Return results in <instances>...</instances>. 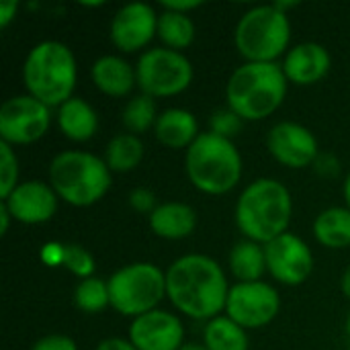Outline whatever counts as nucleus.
Listing matches in <instances>:
<instances>
[{"label":"nucleus","mask_w":350,"mask_h":350,"mask_svg":"<svg viewBox=\"0 0 350 350\" xmlns=\"http://www.w3.org/2000/svg\"><path fill=\"white\" fill-rule=\"evenodd\" d=\"M330 53L322 43L306 41L287 51L283 72L289 82L297 86H310L320 82L330 72Z\"/></svg>","instance_id":"f3484780"},{"label":"nucleus","mask_w":350,"mask_h":350,"mask_svg":"<svg viewBox=\"0 0 350 350\" xmlns=\"http://www.w3.org/2000/svg\"><path fill=\"white\" fill-rule=\"evenodd\" d=\"M49 185L74 207H90L111 189V168L90 152L68 150L49 164Z\"/></svg>","instance_id":"423d86ee"},{"label":"nucleus","mask_w":350,"mask_h":350,"mask_svg":"<svg viewBox=\"0 0 350 350\" xmlns=\"http://www.w3.org/2000/svg\"><path fill=\"white\" fill-rule=\"evenodd\" d=\"M135 76L142 94L152 98H166L176 96L191 86L193 66L180 51L154 47L139 55L135 64Z\"/></svg>","instance_id":"1a4fd4ad"},{"label":"nucleus","mask_w":350,"mask_h":350,"mask_svg":"<svg viewBox=\"0 0 350 350\" xmlns=\"http://www.w3.org/2000/svg\"><path fill=\"white\" fill-rule=\"evenodd\" d=\"M49 125V107L31 94H16L0 107V142L10 146H27L41 139Z\"/></svg>","instance_id":"9d476101"},{"label":"nucleus","mask_w":350,"mask_h":350,"mask_svg":"<svg viewBox=\"0 0 350 350\" xmlns=\"http://www.w3.org/2000/svg\"><path fill=\"white\" fill-rule=\"evenodd\" d=\"M242 123H244V119L238 117L232 109H219L209 119V131L219 137L232 139L242 131Z\"/></svg>","instance_id":"7c9ffc66"},{"label":"nucleus","mask_w":350,"mask_h":350,"mask_svg":"<svg viewBox=\"0 0 350 350\" xmlns=\"http://www.w3.org/2000/svg\"><path fill=\"white\" fill-rule=\"evenodd\" d=\"M267 148L279 164L295 170L316 164L320 156L316 135L295 121L277 123L267 135Z\"/></svg>","instance_id":"ddd939ff"},{"label":"nucleus","mask_w":350,"mask_h":350,"mask_svg":"<svg viewBox=\"0 0 350 350\" xmlns=\"http://www.w3.org/2000/svg\"><path fill=\"white\" fill-rule=\"evenodd\" d=\"M293 215L289 189L275 178L252 180L236 203V226L246 240L267 246L287 234Z\"/></svg>","instance_id":"f03ea898"},{"label":"nucleus","mask_w":350,"mask_h":350,"mask_svg":"<svg viewBox=\"0 0 350 350\" xmlns=\"http://www.w3.org/2000/svg\"><path fill=\"white\" fill-rule=\"evenodd\" d=\"M347 332H349V336H350V314H349V318H347Z\"/></svg>","instance_id":"37998d69"},{"label":"nucleus","mask_w":350,"mask_h":350,"mask_svg":"<svg viewBox=\"0 0 350 350\" xmlns=\"http://www.w3.org/2000/svg\"><path fill=\"white\" fill-rule=\"evenodd\" d=\"M197 35L195 23L189 14L162 8L158 14V37L168 49L180 51L193 45Z\"/></svg>","instance_id":"b1692460"},{"label":"nucleus","mask_w":350,"mask_h":350,"mask_svg":"<svg viewBox=\"0 0 350 350\" xmlns=\"http://www.w3.org/2000/svg\"><path fill=\"white\" fill-rule=\"evenodd\" d=\"M144 160V144L133 133L115 135L105 150V162L111 172H129Z\"/></svg>","instance_id":"a878e982"},{"label":"nucleus","mask_w":350,"mask_h":350,"mask_svg":"<svg viewBox=\"0 0 350 350\" xmlns=\"http://www.w3.org/2000/svg\"><path fill=\"white\" fill-rule=\"evenodd\" d=\"M185 326L180 318L166 310H154L135 318L129 326V342L137 350H180Z\"/></svg>","instance_id":"2eb2a0df"},{"label":"nucleus","mask_w":350,"mask_h":350,"mask_svg":"<svg viewBox=\"0 0 350 350\" xmlns=\"http://www.w3.org/2000/svg\"><path fill=\"white\" fill-rule=\"evenodd\" d=\"M230 285L219 262L207 254H185L166 271V297L193 320H213L226 312Z\"/></svg>","instance_id":"f257e3e1"},{"label":"nucleus","mask_w":350,"mask_h":350,"mask_svg":"<svg viewBox=\"0 0 350 350\" xmlns=\"http://www.w3.org/2000/svg\"><path fill=\"white\" fill-rule=\"evenodd\" d=\"M156 35L158 14L146 2H129L121 6L111 21V41L125 53L144 49Z\"/></svg>","instance_id":"4468645a"},{"label":"nucleus","mask_w":350,"mask_h":350,"mask_svg":"<svg viewBox=\"0 0 350 350\" xmlns=\"http://www.w3.org/2000/svg\"><path fill=\"white\" fill-rule=\"evenodd\" d=\"M64 248H66V244H59V242L45 244L43 250H41V260L47 267H59V265H64Z\"/></svg>","instance_id":"72a5a7b5"},{"label":"nucleus","mask_w":350,"mask_h":350,"mask_svg":"<svg viewBox=\"0 0 350 350\" xmlns=\"http://www.w3.org/2000/svg\"><path fill=\"white\" fill-rule=\"evenodd\" d=\"M291 41L289 16L275 4H260L242 14L236 25V47L246 62L277 64Z\"/></svg>","instance_id":"0eeeda50"},{"label":"nucleus","mask_w":350,"mask_h":350,"mask_svg":"<svg viewBox=\"0 0 350 350\" xmlns=\"http://www.w3.org/2000/svg\"><path fill=\"white\" fill-rule=\"evenodd\" d=\"M10 219H12L10 211L6 209L4 203H0V236H6V232L10 228Z\"/></svg>","instance_id":"58836bf2"},{"label":"nucleus","mask_w":350,"mask_h":350,"mask_svg":"<svg viewBox=\"0 0 350 350\" xmlns=\"http://www.w3.org/2000/svg\"><path fill=\"white\" fill-rule=\"evenodd\" d=\"M107 283L115 312L133 320L158 310V304L166 295V273L152 262L121 267Z\"/></svg>","instance_id":"6e6552de"},{"label":"nucleus","mask_w":350,"mask_h":350,"mask_svg":"<svg viewBox=\"0 0 350 350\" xmlns=\"http://www.w3.org/2000/svg\"><path fill=\"white\" fill-rule=\"evenodd\" d=\"M180 350H209L205 345H199V342H187V345H183V349Z\"/></svg>","instance_id":"a19ab883"},{"label":"nucleus","mask_w":350,"mask_h":350,"mask_svg":"<svg viewBox=\"0 0 350 350\" xmlns=\"http://www.w3.org/2000/svg\"><path fill=\"white\" fill-rule=\"evenodd\" d=\"M158 111H156V103L152 96L148 94H139V96H133L125 109H123V125L127 129V133H133V135H139V133H146L150 127L156 125L158 121Z\"/></svg>","instance_id":"bb28decb"},{"label":"nucleus","mask_w":350,"mask_h":350,"mask_svg":"<svg viewBox=\"0 0 350 350\" xmlns=\"http://www.w3.org/2000/svg\"><path fill=\"white\" fill-rule=\"evenodd\" d=\"M281 310V297L277 289L265 281L254 283H236L230 287L226 316L238 326L262 328L271 324Z\"/></svg>","instance_id":"9b49d317"},{"label":"nucleus","mask_w":350,"mask_h":350,"mask_svg":"<svg viewBox=\"0 0 350 350\" xmlns=\"http://www.w3.org/2000/svg\"><path fill=\"white\" fill-rule=\"evenodd\" d=\"M267 271L283 285L295 287L310 279L314 271L312 248L295 234L287 232L265 246Z\"/></svg>","instance_id":"f8f14e48"},{"label":"nucleus","mask_w":350,"mask_h":350,"mask_svg":"<svg viewBox=\"0 0 350 350\" xmlns=\"http://www.w3.org/2000/svg\"><path fill=\"white\" fill-rule=\"evenodd\" d=\"M18 158L10 144L0 142V199H8V195L18 187Z\"/></svg>","instance_id":"c85d7f7f"},{"label":"nucleus","mask_w":350,"mask_h":350,"mask_svg":"<svg viewBox=\"0 0 350 350\" xmlns=\"http://www.w3.org/2000/svg\"><path fill=\"white\" fill-rule=\"evenodd\" d=\"M74 304L84 314L103 312L107 306H111L109 283L98 279V277H90V279L80 281L76 285V291H74Z\"/></svg>","instance_id":"cd10ccee"},{"label":"nucleus","mask_w":350,"mask_h":350,"mask_svg":"<svg viewBox=\"0 0 350 350\" xmlns=\"http://www.w3.org/2000/svg\"><path fill=\"white\" fill-rule=\"evenodd\" d=\"M76 78V57L72 49L62 41H41L25 57L23 82L27 94L35 96L49 109H59L66 100L72 98Z\"/></svg>","instance_id":"20e7f679"},{"label":"nucleus","mask_w":350,"mask_h":350,"mask_svg":"<svg viewBox=\"0 0 350 350\" xmlns=\"http://www.w3.org/2000/svg\"><path fill=\"white\" fill-rule=\"evenodd\" d=\"M129 205L137 211V213H148L152 215V211L158 207L156 205V197L150 189H133L129 193Z\"/></svg>","instance_id":"2f4dec72"},{"label":"nucleus","mask_w":350,"mask_h":350,"mask_svg":"<svg viewBox=\"0 0 350 350\" xmlns=\"http://www.w3.org/2000/svg\"><path fill=\"white\" fill-rule=\"evenodd\" d=\"M90 76L94 86L109 96H127L137 84L135 68L119 55H103L92 68Z\"/></svg>","instance_id":"aec40b11"},{"label":"nucleus","mask_w":350,"mask_h":350,"mask_svg":"<svg viewBox=\"0 0 350 350\" xmlns=\"http://www.w3.org/2000/svg\"><path fill=\"white\" fill-rule=\"evenodd\" d=\"M154 133L162 146L172 148V150H180V148L189 150L193 142L201 135L197 117L191 111L178 109V107L166 109L158 115Z\"/></svg>","instance_id":"6ab92c4d"},{"label":"nucleus","mask_w":350,"mask_h":350,"mask_svg":"<svg viewBox=\"0 0 350 350\" xmlns=\"http://www.w3.org/2000/svg\"><path fill=\"white\" fill-rule=\"evenodd\" d=\"M62 267H66L72 275L80 277L82 281L94 277V269H96L92 254L86 248H82L80 244H66Z\"/></svg>","instance_id":"c756f323"},{"label":"nucleus","mask_w":350,"mask_h":350,"mask_svg":"<svg viewBox=\"0 0 350 350\" xmlns=\"http://www.w3.org/2000/svg\"><path fill=\"white\" fill-rule=\"evenodd\" d=\"M16 10H18V2H2L0 4V27L6 29L12 18L16 16Z\"/></svg>","instance_id":"c9c22d12"},{"label":"nucleus","mask_w":350,"mask_h":350,"mask_svg":"<svg viewBox=\"0 0 350 350\" xmlns=\"http://www.w3.org/2000/svg\"><path fill=\"white\" fill-rule=\"evenodd\" d=\"M57 199L59 197L51 185L43 180H25L2 203L10 211L12 219L27 226H37L49 221L55 215Z\"/></svg>","instance_id":"dca6fc26"},{"label":"nucleus","mask_w":350,"mask_h":350,"mask_svg":"<svg viewBox=\"0 0 350 350\" xmlns=\"http://www.w3.org/2000/svg\"><path fill=\"white\" fill-rule=\"evenodd\" d=\"M342 291H345V295L350 299V267L345 271V275H342Z\"/></svg>","instance_id":"ea45409f"},{"label":"nucleus","mask_w":350,"mask_h":350,"mask_svg":"<svg viewBox=\"0 0 350 350\" xmlns=\"http://www.w3.org/2000/svg\"><path fill=\"white\" fill-rule=\"evenodd\" d=\"M345 201H347V207L350 209V172L347 180H345Z\"/></svg>","instance_id":"79ce46f5"},{"label":"nucleus","mask_w":350,"mask_h":350,"mask_svg":"<svg viewBox=\"0 0 350 350\" xmlns=\"http://www.w3.org/2000/svg\"><path fill=\"white\" fill-rule=\"evenodd\" d=\"M57 125L68 139L88 142L98 129V115L84 98L72 96L57 109Z\"/></svg>","instance_id":"412c9836"},{"label":"nucleus","mask_w":350,"mask_h":350,"mask_svg":"<svg viewBox=\"0 0 350 350\" xmlns=\"http://www.w3.org/2000/svg\"><path fill=\"white\" fill-rule=\"evenodd\" d=\"M316 168H318V172L320 174H324V176H334L338 170H340V166H338V160L332 156V154H328V156H318V160H316V164H314Z\"/></svg>","instance_id":"f704fd0d"},{"label":"nucleus","mask_w":350,"mask_h":350,"mask_svg":"<svg viewBox=\"0 0 350 350\" xmlns=\"http://www.w3.org/2000/svg\"><path fill=\"white\" fill-rule=\"evenodd\" d=\"M187 176L205 195H226L242 178V156L232 139L211 131L201 133L187 150Z\"/></svg>","instance_id":"39448f33"},{"label":"nucleus","mask_w":350,"mask_h":350,"mask_svg":"<svg viewBox=\"0 0 350 350\" xmlns=\"http://www.w3.org/2000/svg\"><path fill=\"white\" fill-rule=\"evenodd\" d=\"M31 350H78V347L70 336L49 334V336H43L41 340H37Z\"/></svg>","instance_id":"473e14b6"},{"label":"nucleus","mask_w":350,"mask_h":350,"mask_svg":"<svg viewBox=\"0 0 350 350\" xmlns=\"http://www.w3.org/2000/svg\"><path fill=\"white\" fill-rule=\"evenodd\" d=\"M316 240L332 250H342L350 246V209L330 207L324 209L314 221Z\"/></svg>","instance_id":"4be33fe9"},{"label":"nucleus","mask_w":350,"mask_h":350,"mask_svg":"<svg viewBox=\"0 0 350 350\" xmlns=\"http://www.w3.org/2000/svg\"><path fill=\"white\" fill-rule=\"evenodd\" d=\"M150 230L164 240H183L197 228V211L180 201H168L158 205L148 215Z\"/></svg>","instance_id":"a211bd4d"},{"label":"nucleus","mask_w":350,"mask_h":350,"mask_svg":"<svg viewBox=\"0 0 350 350\" xmlns=\"http://www.w3.org/2000/svg\"><path fill=\"white\" fill-rule=\"evenodd\" d=\"M230 271L238 279V283L260 281L267 271L265 246L252 240L238 242L230 252Z\"/></svg>","instance_id":"5701e85b"},{"label":"nucleus","mask_w":350,"mask_h":350,"mask_svg":"<svg viewBox=\"0 0 350 350\" xmlns=\"http://www.w3.org/2000/svg\"><path fill=\"white\" fill-rule=\"evenodd\" d=\"M203 345L209 350H248V334L228 316H217L207 322Z\"/></svg>","instance_id":"393cba45"},{"label":"nucleus","mask_w":350,"mask_h":350,"mask_svg":"<svg viewBox=\"0 0 350 350\" xmlns=\"http://www.w3.org/2000/svg\"><path fill=\"white\" fill-rule=\"evenodd\" d=\"M287 82L283 66L246 62L236 68L228 80V109L244 121H262L283 105L287 96Z\"/></svg>","instance_id":"7ed1b4c3"},{"label":"nucleus","mask_w":350,"mask_h":350,"mask_svg":"<svg viewBox=\"0 0 350 350\" xmlns=\"http://www.w3.org/2000/svg\"><path fill=\"white\" fill-rule=\"evenodd\" d=\"M199 6H201L199 0H191V2H162V8L174 10V12H183V14H189L191 10H195Z\"/></svg>","instance_id":"4c0bfd02"},{"label":"nucleus","mask_w":350,"mask_h":350,"mask_svg":"<svg viewBox=\"0 0 350 350\" xmlns=\"http://www.w3.org/2000/svg\"><path fill=\"white\" fill-rule=\"evenodd\" d=\"M96 350H137L129 340H125V338H107V340H103Z\"/></svg>","instance_id":"e433bc0d"}]
</instances>
